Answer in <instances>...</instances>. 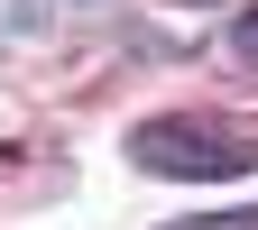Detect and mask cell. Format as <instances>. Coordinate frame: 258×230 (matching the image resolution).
Listing matches in <instances>:
<instances>
[{"instance_id":"obj_1","label":"cell","mask_w":258,"mask_h":230,"mask_svg":"<svg viewBox=\"0 0 258 230\" xmlns=\"http://www.w3.org/2000/svg\"><path fill=\"white\" fill-rule=\"evenodd\" d=\"M129 157H139L148 175H240V166H258V129L166 111V120H139V129H129Z\"/></svg>"},{"instance_id":"obj_2","label":"cell","mask_w":258,"mask_h":230,"mask_svg":"<svg viewBox=\"0 0 258 230\" xmlns=\"http://www.w3.org/2000/svg\"><path fill=\"white\" fill-rule=\"evenodd\" d=\"M231 46H240V55L258 64V10H240V28H231Z\"/></svg>"},{"instance_id":"obj_3","label":"cell","mask_w":258,"mask_h":230,"mask_svg":"<svg viewBox=\"0 0 258 230\" xmlns=\"http://www.w3.org/2000/svg\"><path fill=\"white\" fill-rule=\"evenodd\" d=\"M184 230H258V212H221V221H184Z\"/></svg>"}]
</instances>
